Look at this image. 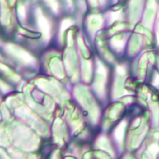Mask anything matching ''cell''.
<instances>
[{
    "mask_svg": "<svg viewBox=\"0 0 159 159\" xmlns=\"http://www.w3.org/2000/svg\"><path fill=\"white\" fill-rule=\"evenodd\" d=\"M112 45L114 47L117 49H121L124 45V42L121 39H114L111 41Z\"/></svg>",
    "mask_w": 159,
    "mask_h": 159,
    "instance_id": "11",
    "label": "cell"
},
{
    "mask_svg": "<svg viewBox=\"0 0 159 159\" xmlns=\"http://www.w3.org/2000/svg\"><path fill=\"white\" fill-rule=\"evenodd\" d=\"M72 24V21L70 20H65L62 22L61 24V30H60V35H63L64 31L67 29L68 27H70Z\"/></svg>",
    "mask_w": 159,
    "mask_h": 159,
    "instance_id": "10",
    "label": "cell"
},
{
    "mask_svg": "<svg viewBox=\"0 0 159 159\" xmlns=\"http://www.w3.org/2000/svg\"><path fill=\"white\" fill-rule=\"evenodd\" d=\"M88 1L92 6L96 7L97 4V0H88Z\"/></svg>",
    "mask_w": 159,
    "mask_h": 159,
    "instance_id": "14",
    "label": "cell"
},
{
    "mask_svg": "<svg viewBox=\"0 0 159 159\" xmlns=\"http://www.w3.org/2000/svg\"><path fill=\"white\" fill-rule=\"evenodd\" d=\"M11 14L5 0H0V22L4 26L10 24Z\"/></svg>",
    "mask_w": 159,
    "mask_h": 159,
    "instance_id": "5",
    "label": "cell"
},
{
    "mask_svg": "<svg viewBox=\"0 0 159 159\" xmlns=\"http://www.w3.org/2000/svg\"><path fill=\"white\" fill-rule=\"evenodd\" d=\"M157 40L158 44L159 45V25L158 26L157 30Z\"/></svg>",
    "mask_w": 159,
    "mask_h": 159,
    "instance_id": "15",
    "label": "cell"
},
{
    "mask_svg": "<svg viewBox=\"0 0 159 159\" xmlns=\"http://www.w3.org/2000/svg\"><path fill=\"white\" fill-rule=\"evenodd\" d=\"M102 19L98 15L90 16L87 20V25L89 30L92 33H95L100 29L102 25Z\"/></svg>",
    "mask_w": 159,
    "mask_h": 159,
    "instance_id": "6",
    "label": "cell"
},
{
    "mask_svg": "<svg viewBox=\"0 0 159 159\" xmlns=\"http://www.w3.org/2000/svg\"><path fill=\"white\" fill-rule=\"evenodd\" d=\"M47 4L51 7L52 10L57 13L58 10V5L57 0H44Z\"/></svg>",
    "mask_w": 159,
    "mask_h": 159,
    "instance_id": "9",
    "label": "cell"
},
{
    "mask_svg": "<svg viewBox=\"0 0 159 159\" xmlns=\"http://www.w3.org/2000/svg\"><path fill=\"white\" fill-rule=\"evenodd\" d=\"M143 0H131L129 4L130 18L131 21L136 22L140 18L143 9Z\"/></svg>",
    "mask_w": 159,
    "mask_h": 159,
    "instance_id": "4",
    "label": "cell"
},
{
    "mask_svg": "<svg viewBox=\"0 0 159 159\" xmlns=\"http://www.w3.org/2000/svg\"><path fill=\"white\" fill-rule=\"evenodd\" d=\"M4 49L7 54L22 63L30 64L33 62V58L30 54L20 46L13 44H7L5 47Z\"/></svg>",
    "mask_w": 159,
    "mask_h": 159,
    "instance_id": "1",
    "label": "cell"
},
{
    "mask_svg": "<svg viewBox=\"0 0 159 159\" xmlns=\"http://www.w3.org/2000/svg\"><path fill=\"white\" fill-rule=\"evenodd\" d=\"M67 1L68 3L70 6H71L72 5V0H67Z\"/></svg>",
    "mask_w": 159,
    "mask_h": 159,
    "instance_id": "17",
    "label": "cell"
},
{
    "mask_svg": "<svg viewBox=\"0 0 159 159\" xmlns=\"http://www.w3.org/2000/svg\"><path fill=\"white\" fill-rule=\"evenodd\" d=\"M156 7L157 5L155 0H148L143 22L144 25L149 29H151L153 26L156 15Z\"/></svg>",
    "mask_w": 159,
    "mask_h": 159,
    "instance_id": "2",
    "label": "cell"
},
{
    "mask_svg": "<svg viewBox=\"0 0 159 159\" xmlns=\"http://www.w3.org/2000/svg\"><path fill=\"white\" fill-rule=\"evenodd\" d=\"M17 15L19 19L21 22H24L26 19V11L24 6L19 4L17 7Z\"/></svg>",
    "mask_w": 159,
    "mask_h": 159,
    "instance_id": "7",
    "label": "cell"
},
{
    "mask_svg": "<svg viewBox=\"0 0 159 159\" xmlns=\"http://www.w3.org/2000/svg\"><path fill=\"white\" fill-rule=\"evenodd\" d=\"M9 1V4L11 6H13L14 5V4L16 2V0H8Z\"/></svg>",
    "mask_w": 159,
    "mask_h": 159,
    "instance_id": "16",
    "label": "cell"
},
{
    "mask_svg": "<svg viewBox=\"0 0 159 159\" xmlns=\"http://www.w3.org/2000/svg\"><path fill=\"white\" fill-rule=\"evenodd\" d=\"M0 89L6 90L7 89V86L6 84H5L2 81L0 80Z\"/></svg>",
    "mask_w": 159,
    "mask_h": 159,
    "instance_id": "13",
    "label": "cell"
},
{
    "mask_svg": "<svg viewBox=\"0 0 159 159\" xmlns=\"http://www.w3.org/2000/svg\"><path fill=\"white\" fill-rule=\"evenodd\" d=\"M36 16L38 28L42 33L44 38L49 40L50 36V27L49 21L40 9L36 10Z\"/></svg>",
    "mask_w": 159,
    "mask_h": 159,
    "instance_id": "3",
    "label": "cell"
},
{
    "mask_svg": "<svg viewBox=\"0 0 159 159\" xmlns=\"http://www.w3.org/2000/svg\"><path fill=\"white\" fill-rule=\"evenodd\" d=\"M0 70L2 71L4 73H6V74H7V75H10L13 80H19V77L17 75L13 74L12 71L10 70L7 66L3 65V64L1 63H0Z\"/></svg>",
    "mask_w": 159,
    "mask_h": 159,
    "instance_id": "8",
    "label": "cell"
},
{
    "mask_svg": "<svg viewBox=\"0 0 159 159\" xmlns=\"http://www.w3.org/2000/svg\"><path fill=\"white\" fill-rule=\"evenodd\" d=\"M119 16H120V13L119 12L114 13L112 16V20H113V21L116 20L119 18Z\"/></svg>",
    "mask_w": 159,
    "mask_h": 159,
    "instance_id": "12",
    "label": "cell"
}]
</instances>
